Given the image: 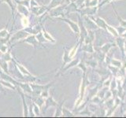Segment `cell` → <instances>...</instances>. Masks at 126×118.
<instances>
[{"mask_svg":"<svg viewBox=\"0 0 126 118\" xmlns=\"http://www.w3.org/2000/svg\"><path fill=\"white\" fill-rule=\"evenodd\" d=\"M96 23L98 24V26H100V27H102V28H103V29H106V23H105V21H103L102 19H101V18H99V17H98L97 19H96Z\"/></svg>","mask_w":126,"mask_h":118,"instance_id":"obj_1","label":"cell"},{"mask_svg":"<svg viewBox=\"0 0 126 118\" xmlns=\"http://www.w3.org/2000/svg\"><path fill=\"white\" fill-rule=\"evenodd\" d=\"M106 27H107V29H108V30L111 32V34L112 35H115V36H117L118 35V33H117V31L114 29H113V28H111L110 26H109V25H106Z\"/></svg>","mask_w":126,"mask_h":118,"instance_id":"obj_2","label":"cell"},{"mask_svg":"<svg viewBox=\"0 0 126 118\" xmlns=\"http://www.w3.org/2000/svg\"><path fill=\"white\" fill-rule=\"evenodd\" d=\"M76 50H77V46L74 47V48L72 50H71V52L69 53V57L70 58H73L74 56V54H76Z\"/></svg>","mask_w":126,"mask_h":118,"instance_id":"obj_3","label":"cell"},{"mask_svg":"<svg viewBox=\"0 0 126 118\" xmlns=\"http://www.w3.org/2000/svg\"><path fill=\"white\" fill-rule=\"evenodd\" d=\"M22 23H23V25H24V26H25V25H28V24H29V22H28L27 18L24 17V18L22 19Z\"/></svg>","mask_w":126,"mask_h":118,"instance_id":"obj_4","label":"cell"}]
</instances>
